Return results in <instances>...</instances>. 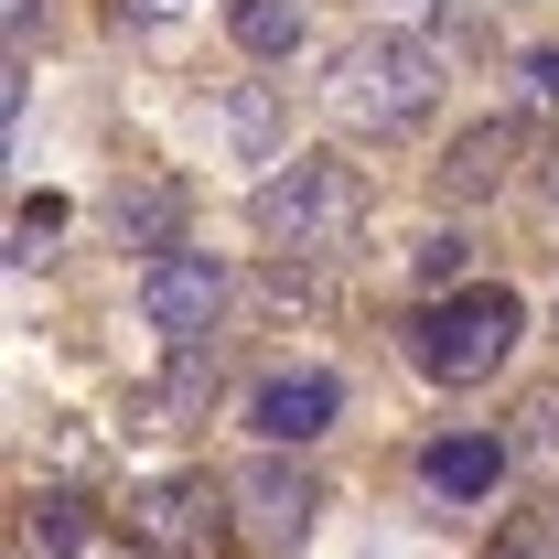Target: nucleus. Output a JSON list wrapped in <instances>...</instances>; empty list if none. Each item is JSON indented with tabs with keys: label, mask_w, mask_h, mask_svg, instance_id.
Here are the masks:
<instances>
[{
	"label": "nucleus",
	"mask_w": 559,
	"mask_h": 559,
	"mask_svg": "<svg viewBox=\"0 0 559 559\" xmlns=\"http://www.w3.org/2000/svg\"><path fill=\"white\" fill-rule=\"evenodd\" d=\"M430 97H441V44H419V33H366V44H345V66L323 75V108L355 140H409L430 119Z\"/></svg>",
	"instance_id": "f257e3e1"
},
{
	"label": "nucleus",
	"mask_w": 559,
	"mask_h": 559,
	"mask_svg": "<svg viewBox=\"0 0 559 559\" xmlns=\"http://www.w3.org/2000/svg\"><path fill=\"white\" fill-rule=\"evenodd\" d=\"M516 290H495V280H474V290H452V301H430L409 323V366L430 377V388H485L495 366L516 355Z\"/></svg>",
	"instance_id": "f03ea898"
},
{
	"label": "nucleus",
	"mask_w": 559,
	"mask_h": 559,
	"mask_svg": "<svg viewBox=\"0 0 559 559\" xmlns=\"http://www.w3.org/2000/svg\"><path fill=\"white\" fill-rule=\"evenodd\" d=\"M259 237L290 248V259H323V248H345L355 226H366V183H355V162H290L259 183Z\"/></svg>",
	"instance_id": "7ed1b4c3"
},
{
	"label": "nucleus",
	"mask_w": 559,
	"mask_h": 559,
	"mask_svg": "<svg viewBox=\"0 0 559 559\" xmlns=\"http://www.w3.org/2000/svg\"><path fill=\"white\" fill-rule=\"evenodd\" d=\"M226 495H237V538H248V549H270V559L301 549V538H312V506H323L312 474H301V463H280V452H259Z\"/></svg>",
	"instance_id": "20e7f679"
},
{
	"label": "nucleus",
	"mask_w": 559,
	"mask_h": 559,
	"mask_svg": "<svg viewBox=\"0 0 559 559\" xmlns=\"http://www.w3.org/2000/svg\"><path fill=\"white\" fill-rule=\"evenodd\" d=\"M226 506H237V495L194 485V474H173V485H140V495H130V538H140V549H173V559H215V538L237 527Z\"/></svg>",
	"instance_id": "39448f33"
},
{
	"label": "nucleus",
	"mask_w": 559,
	"mask_h": 559,
	"mask_svg": "<svg viewBox=\"0 0 559 559\" xmlns=\"http://www.w3.org/2000/svg\"><path fill=\"white\" fill-rule=\"evenodd\" d=\"M215 312H226V270L215 259H194V248H162L151 270H140V323L151 334H215Z\"/></svg>",
	"instance_id": "423d86ee"
},
{
	"label": "nucleus",
	"mask_w": 559,
	"mask_h": 559,
	"mask_svg": "<svg viewBox=\"0 0 559 559\" xmlns=\"http://www.w3.org/2000/svg\"><path fill=\"white\" fill-rule=\"evenodd\" d=\"M334 409H345V388H334L323 366H301V377H270V388L248 399V430H259V441H323Z\"/></svg>",
	"instance_id": "0eeeda50"
},
{
	"label": "nucleus",
	"mask_w": 559,
	"mask_h": 559,
	"mask_svg": "<svg viewBox=\"0 0 559 559\" xmlns=\"http://www.w3.org/2000/svg\"><path fill=\"white\" fill-rule=\"evenodd\" d=\"M506 463H516L506 441H485V430H452V441H430V452H419V485L441 495V506H485V495L506 485Z\"/></svg>",
	"instance_id": "6e6552de"
},
{
	"label": "nucleus",
	"mask_w": 559,
	"mask_h": 559,
	"mask_svg": "<svg viewBox=\"0 0 559 559\" xmlns=\"http://www.w3.org/2000/svg\"><path fill=\"white\" fill-rule=\"evenodd\" d=\"M506 162H516V130H506V119L463 130L452 151H441V194H452V205H485L495 183H506Z\"/></svg>",
	"instance_id": "1a4fd4ad"
},
{
	"label": "nucleus",
	"mask_w": 559,
	"mask_h": 559,
	"mask_svg": "<svg viewBox=\"0 0 559 559\" xmlns=\"http://www.w3.org/2000/svg\"><path fill=\"white\" fill-rule=\"evenodd\" d=\"M108 226H119V248H151V259H162V248L183 237V194H173L162 173H140V183L108 194Z\"/></svg>",
	"instance_id": "9d476101"
},
{
	"label": "nucleus",
	"mask_w": 559,
	"mask_h": 559,
	"mask_svg": "<svg viewBox=\"0 0 559 559\" xmlns=\"http://www.w3.org/2000/svg\"><path fill=\"white\" fill-rule=\"evenodd\" d=\"M226 33H237V55L280 66V55H301V0H226Z\"/></svg>",
	"instance_id": "9b49d317"
},
{
	"label": "nucleus",
	"mask_w": 559,
	"mask_h": 559,
	"mask_svg": "<svg viewBox=\"0 0 559 559\" xmlns=\"http://www.w3.org/2000/svg\"><path fill=\"white\" fill-rule=\"evenodd\" d=\"M215 130L237 140L248 162H270V151H280V97L259 86V75H248V86H226V108H215Z\"/></svg>",
	"instance_id": "f8f14e48"
},
{
	"label": "nucleus",
	"mask_w": 559,
	"mask_h": 559,
	"mask_svg": "<svg viewBox=\"0 0 559 559\" xmlns=\"http://www.w3.org/2000/svg\"><path fill=\"white\" fill-rule=\"evenodd\" d=\"M75 538H86L75 495H33V506H22V549L33 559H75Z\"/></svg>",
	"instance_id": "ddd939ff"
},
{
	"label": "nucleus",
	"mask_w": 559,
	"mask_h": 559,
	"mask_svg": "<svg viewBox=\"0 0 559 559\" xmlns=\"http://www.w3.org/2000/svg\"><path fill=\"white\" fill-rule=\"evenodd\" d=\"M506 452H516L527 474H559V388H538V399L516 409V430H506Z\"/></svg>",
	"instance_id": "4468645a"
},
{
	"label": "nucleus",
	"mask_w": 559,
	"mask_h": 559,
	"mask_svg": "<svg viewBox=\"0 0 559 559\" xmlns=\"http://www.w3.org/2000/svg\"><path fill=\"white\" fill-rule=\"evenodd\" d=\"M205 399H215V345L183 334V345H173V377H162V409H205Z\"/></svg>",
	"instance_id": "2eb2a0df"
},
{
	"label": "nucleus",
	"mask_w": 559,
	"mask_h": 559,
	"mask_svg": "<svg viewBox=\"0 0 559 559\" xmlns=\"http://www.w3.org/2000/svg\"><path fill=\"white\" fill-rule=\"evenodd\" d=\"M66 237V194H22V215H11V259H44Z\"/></svg>",
	"instance_id": "dca6fc26"
},
{
	"label": "nucleus",
	"mask_w": 559,
	"mask_h": 559,
	"mask_svg": "<svg viewBox=\"0 0 559 559\" xmlns=\"http://www.w3.org/2000/svg\"><path fill=\"white\" fill-rule=\"evenodd\" d=\"M485 559H559V516H506L485 538Z\"/></svg>",
	"instance_id": "f3484780"
},
{
	"label": "nucleus",
	"mask_w": 559,
	"mask_h": 559,
	"mask_svg": "<svg viewBox=\"0 0 559 559\" xmlns=\"http://www.w3.org/2000/svg\"><path fill=\"white\" fill-rule=\"evenodd\" d=\"M516 97H527V108H559V44H538V55L516 66Z\"/></svg>",
	"instance_id": "a211bd4d"
},
{
	"label": "nucleus",
	"mask_w": 559,
	"mask_h": 559,
	"mask_svg": "<svg viewBox=\"0 0 559 559\" xmlns=\"http://www.w3.org/2000/svg\"><path fill=\"white\" fill-rule=\"evenodd\" d=\"M419 280L452 290V280H463V237H430V248H419Z\"/></svg>",
	"instance_id": "6ab92c4d"
},
{
	"label": "nucleus",
	"mask_w": 559,
	"mask_h": 559,
	"mask_svg": "<svg viewBox=\"0 0 559 559\" xmlns=\"http://www.w3.org/2000/svg\"><path fill=\"white\" fill-rule=\"evenodd\" d=\"M108 11H119V33H162V22H173L183 0H108Z\"/></svg>",
	"instance_id": "aec40b11"
},
{
	"label": "nucleus",
	"mask_w": 559,
	"mask_h": 559,
	"mask_svg": "<svg viewBox=\"0 0 559 559\" xmlns=\"http://www.w3.org/2000/svg\"><path fill=\"white\" fill-rule=\"evenodd\" d=\"M119 559H162V549H140V538H130V549H119Z\"/></svg>",
	"instance_id": "412c9836"
}]
</instances>
